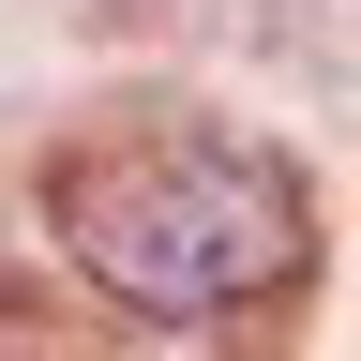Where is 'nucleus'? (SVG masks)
I'll use <instances>...</instances> for the list:
<instances>
[{
  "mask_svg": "<svg viewBox=\"0 0 361 361\" xmlns=\"http://www.w3.org/2000/svg\"><path fill=\"white\" fill-rule=\"evenodd\" d=\"M61 256L106 286L121 316H256L301 286L316 226H301V180L241 151V135H151V151H106L61 180Z\"/></svg>",
  "mask_w": 361,
  "mask_h": 361,
  "instance_id": "1",
  "label": "nucleus"
},
{
  "mask_svg": "<svg viewBox=\"0 0 361 361\" xmlns=\"http://www.w3.org/2000/svg\"><path fill=\"white\" fill-rule=\"evenodd\" d=\"M90 16H106V30H151V16H180V0H90Z\"/></svg>",
  "mask_w": 361,
  "mask_h": 361,
  "instance_id": "2",
  "label": "nucleus"
}]
</instances>
